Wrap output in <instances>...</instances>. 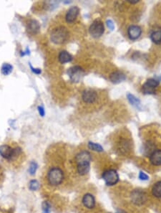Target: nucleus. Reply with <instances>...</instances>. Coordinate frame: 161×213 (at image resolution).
<instances>
[{
    "instance_id": "nucleus-18",
    "label": "nucleus",
    "mask_w": 161,
    "mask_h": 213,
    "mask_svg": "<svg viewBox=\"0 0 161 213\" xmlns=\"http://www.w3.org/2000/svg\"><path fill=\"white\" fill-rule=\"evenodd\" d=\"M152 195L157 199H161V181H158L152 187Z\"/></svg>"
},
{
    "instance_id": "nucleus-12",
    "label": "nucleus",
    "mask_w": 161,
    "mask_h": 213,
    "mask_svg": "<svg viewBox=\"0 0 161 213\" xmlns=\"http://www.w3.org/2000/svg\"><path fill=\"white\" fill-rule=\"evenodd\" d=\"M142 34V30L140 27L136 25H132L128 28V35L130 40H136L140 37Z\"/></svg>"
},
{
    "instance_id": "nucleus-7",
    "label": "nucleus",
    "mask_w": 161,
    "mask_h": 213,
    "mask_svg": "<svg viewBox=\"0 0 161 213\" xmlns=\"http://www.w3.org/2000/svg\"><path fill=\"white\" fill-rule=\"evenodd\" d=\"M85 72L79 66H73L67 70V75L72 83H79L84 76Z\"/></svg>"
},
{
    "instance_id": "nucleus-4",
    "label": "nucleus",
    "mask_w": 161,
    "mask_h": 213,
    "mask_svg": "<svg viewBox=\"0 0 161 213\" xmlns=\"http://www.w3.org/2000/svg\"><path fill=\"white\" fill-rule=\"evenodd\" d=\"M69 37L68 31L64 27H59L53 30L51 33V40L56 45H61L66 42Z\"/></svg>"
},
{
    "instance_id": "nucleus-2",
    "label": "nucleus",
    "mask_w": 161,
    "mask_h": 213,
    "mask_svg": "<svg viewBox=\"0 0 161 213\" xmlns=\"http://www.w3.org/2000/svg\"><path fill=\"white\" fill-rule=\"evenodd\" d=\"M65 179V174L64 171L59 166H52L47 172V182L52 187H57L62 184Z\"/></svg>"
},
{
    "instance_id": "nucleus-15",
    "label": "nucleus",
    "mask_w": 161,
    "mask_h": 213,
    "mask_svg": "<svg viewBox=\"0 0 161 213\" xmlns=\"http://www.w3.org/2000/svg\"><path fill=\"white\" fill-rule=\"evenodd\" d=\"M125 78H126V77H125V74L120 71L113 72L110 75V81L114 84H118L121 83V82L124 81Z\"/></svg>"
},
{
    "instance_id": "nucleus-26",
    "label": "nucleus",
    "mask_w": 161,
    "mask_h": 213,
    "mask_svg": "<svg viewBox=\"0 0 161 213\" xmlns=\"http://www.w3.org/2000/svg\"><path fill=\"white\" fill-rule=\"evenodd\" d=\"M37 168H38V165L35 162H32L30 164H29V173L30 174V175L33 176L35 175L36 172H37Z\"/></svg>"
},
{
    "instance_id": "nucleus-1",
    "label": "nucleus",
    "mask_w": 161,
    "mask_h": 213,
    "mask_svg": "<svg viewBox=\"0 0 161 213\" xmlns=\"http://www.w3.org/2000/svg\"><path fill=\"white\" fill-rule=\"evenodd\" d=\"M92 156L87 151H82L75 156V162L76 164V170L79 176H85L90 169V162Z\"/></svg>"
},
{
    "instance_id": "nucleus-32",
    "label": "nucleus",
    "mask_w": 161,
    "mask_h": 213,
    "mask_svg": "<svg viewBox=\"0 0 161 213\" xmlns=\"http://www.w3.org/2000/svg\"><path fill=\"white\" fill-rule=\"evenodd\" d=\"M138 0H128V2H130L131 4H136L138 2Z\"/></svg>"
},
{
    "instance_id": "nucleus-27",
    "label": "nucleus",
    "mask_w": 161,
    "mask_h": 213,
    "mask_svg": "<svg viewBox=\"0 0 161 213\" xmlns=\"http://www.w3.org/2000/svg\"><path fill=\"white\" fill-rule=\"evenodd\" d=\"M138 178L142 181H147L148 180L149 176L148 174H146L145 172H140V173H139V175H138Z\"/></svg>"
},
{
    "instance_id": "nucleus-14",
    "label": "nucleus",
    "mask_w": 161,
    "mask_h": 213,
    "mask_svg": "<svg viewBox=\"0 0 161 213\" xmlns=\"http://www.w3.org/2000/svg\"><path fill=\"white\" fill-rule=\"evenodd\" d=\"M82 100L87 103H92L96 100L97 96L95 91L91 90H87L83 92L82 96Z\"/></svg>"
},
{
    "instance_id": "nucleus-33",
    "label": "nucleus",
    "mask_w": 161,
    "mask_h": 213,
    "mask_svg": "<svg viewBox=\"0 0 161 213\" xmlns=\"http://www.w3.org/2000/svg\"><path fill=\"white\" fill-rule=\"evenodd\" d=\"M115 213H126V212H125V211L122 210H118Z\"/></svg>"
},
{
    "instance_id": "nucleus-16",
    "label": "nucleus",
    "mask_w": 161,
    "mask_h": 213,
    "mask_svg": "<svg viewBox=\"0 0 161 213\" xmlns=\"http://www.w3.org/2000/svg\"><path fill=\"white\" fill-rule=\"evenodd\" d=\"M40 30V25L36 19H31L28 23V30L32 34H37Z\"/></svg>"
},
{
    "instance_id": "nucleus-25",
    "label": "nucleus",
    "mask_w": 161,
    "mask_h": 213,
    "mask_svg": "<svg viewBox=\"0 0 161 213\" xmlns=\"http://www.w3.org/2000/svg\"><path fill=\"white\" fill-rule=\"evenodd\" d=\"M42 213H51L52 206L48 201H44L42 204Z\"/></svg>"
},
{
    "instance_id": "nucleus-23",
    "label": "nucleus",
    "mask_w": 161,
    "mask_h": 213,
    "mask_svg": "<svg viewBox=\"0 0 161 213\" xmlns=\"http://www.w3.org/2000/svg\"><path fill=\"white\" fill-rule=\"evenodd\" d=\"M88 148L89 149L94 151V152H103V148L102 146L100 145V144L94 143V142L89 141L88 143Z\"/></svg>"
},
{
    "instance_id": "nucleus-5",
    "label": "nucleus",
    "mask_w": 161,
    "mask_h": 213,
    "mask_svg": "<svg viewBox=\"0 0 161 213\" xmlns=\"http://www.w3.org/2000/svg\"><path fill=\"white\" fill-rule=\"evenodd\" d=\"M102 178L107 186H113L118 184L120 180L118 172L112 169L105 171L102 174Z\"/></svg>"
},
{
    "instance_id": "nucleus-9",
    "label": "nucleus",
    "mask_w": 161,
    "mask_h": 213,
    "mask_svg": "<svg viewBox=\"0 0 161 213\" xmlns=\"http://www.w3.org/2000/svg\"><path fill=\"white\" fill-rule=\"evenodd\" d=\"M159 86V81L153 78L148 79L144 85L143 86L142 90L144 94H154L156 88Z\"/></svg>"
},
{
    "instance_id": "nucleus-19",
    "label": "nucleus",
    "mask_w": 161,
    "mask_h": 213,
    "mask_svg": "<svg viewBox=\"0 0 161 213\" xmlns=\"http://www.w3.org/2000/svg\"><path fill=\"white\" fill-rule=\"evenodd\" d=\"M130 150V143L128 140H122L119 144V151L121 154H125Z\"/></svg>"
},
{
    "instance_id": "nucleus-17",
    "label": "nucleus",
    "mask_w": 161,
    "mask_h": 213,
    "mask_svg": "<svg viewBox=\"0 0 161 213\" xmlns=\"http://www.w3.org/2000/svg\"><path fill=\"white\" fill-rule=\"evenodd\" d=\"M58 59H59V63L62 64H65L71 62L72 60V55L68 53V52L62 51L59 54Z\"/></svg>"
},
{
    "instance_id": "nucleus-8",
    "label": "nucleus",
    "mask_w": 161,
    "mask_h": 213,
    "mask_svg": "<svg viewBox=\"0 0 161 213\" xmlns=\"http://www.w3.org/2000/svg\"><path fill=\"white\" fill-rule=\"evenodd\" d=\"M105 32L104 25L100 20H95L89 27V33L92 37L98 38L103 35Z\"/></svg>"
},
{
    "instance_id": "nucleus-21",
    "label": "nucleus",
    "mask_w": 161,
    "mask_h": 213,
    "mask_svg": "<svg viewBox=\"0 0 161 213\" xmlns=\"http://www.w3.org/2000/svg\"><path fill=\"white\" fill-rule=\"evenodd\" d=\"M127 97H128V101L130 102L131 105L140 109L141 103H140V100H139L138 98H136L134 95H132V94H130V93H128V96H127Z\"/></svg>"
},
{
    "instance_id": "nucleus-34",
    "label": "nucleus",
    "mask_w": 161,
    "mask_h": 213,
    "mask_svg": "<svg viewBox=\"0 0 161 213\" xmlns=\"http://www.w3.org/2000/svg\"><path fill=\"white\" fill-rule=\"evenodd\" d=\"M160 81H161V77H160Z\"/></svg>"
},
{
    "instance_id": "nucleus-31",
    "label": "nucleus",
    "mask_w": 161,
    "mask_h": 213,
    "mask_svg": "<svg viewBox=\"0 0 161 213\" xmlns=\"http://www.w3.org/2000/svg\"><path fill=\"white\" fill-rule=\"evenodd\" d=\"M38 112H39V114L42 116V117H44V116H45V109H44V108L42 107V106H39Z\"/></svg>"
},
{
    "instance_id": "nucleus-20",
    "label": "nucleus",
    "mask_w": 161,
    "mask_h": 213,
    "mask_svg": "<svg viewBox=\"0 0 161 213\" xmlns=\"http://www.w3.org/2000/svg\"><path fill=\"white\" fill-rule=\"evenodd\" d=\"M150 39L155 44L159 45L161 43V30H156L151 33Z\"/></svg>"
},
{
    "instance_id": "nucleus-28",
    "label": "nucleus",
    "mask_w": 161,
    "mask_h": 213,
    "mask_svg": "<svg viewBox=\"0 0 161 213\" xmlns=\"http://www.w3.org/2000/svg\"><path fill=\"white\" fill-rule=\"evenodd\" d=\"M106 24L107 27L109 28V30H110V31H113L115 29V25L114 23H113V22L111 19H107L106 21Z\"/></svg>"
},
{
    "instance_id": "nucleus-10",
    "label": "nucleus",
    "mask_w": 161,
    "mask_h": 213,
    "mask_svg": "<svg viewBox=\"0 0 161 213\" xmlns=\"http://www.w3.org/2000/svg\"><path fill=\"white\" fill-rule=\"evenodd\" d=\"M82 204L85 208L92 210L96 206V200L93 194L91 193H86L82 196Z\"/></svg>"
},
{
    "instance_id": "nucleus-22",
    "label": "nucleus",
    "mask_w": 161,
    "mask_h": 213,
    "mask_svg": "<svg viewBox=\"0 0 161 213\" xmlns=\"http://www.w3.org/2000/svg\"><path fill=\"white\" fill-rule=\"evenodd\" d=\"M12 69H13L12 65H11L9 63H5L3 64L2 66L1 72L4 75H8L12 73Z\"/></svg>"
},
{
    "instance_id": "nucleus-11",
    "label": "nucleus",
    "mask_w": 161,
    "mask_h": 213,
    "mask_svg": "<svg viewBox=\"0 0 161 213\" xmlns=\"http://www.w3.org/2000/svg\"><path fill=\"white\" fill-rule=\"evenodd\" d=\"M79 9L76 6L74 7H72L69 9L68 11L66 14V17H65V19H66L67 23H72L77 19V16L79 15Z\"/></svg>"
},
{
    "instance_id": "nucleus-6",
    "label": "nucleus",
    "mask_w": 161,
    "mask_h": 213,
    "mask_svg": "<svg viewBox=\"0 0 161 213\" xmlns=\"http://www.w3.org/2000/svg\"><path fill=\"white\" fill-rule=\"evenodd\" d=\"M131 201L133 204L138 206H142L148 201V196L144 191L135 190L131 192Z\"/></svg>"
},
{
    "instance_id": "nucleus-29",
    "label": "nucleus",
    "mask_w": 161,
    "mask_h": 213,
    "mask_svg": "<svg viewBox=\"0 0 161 213\" xmlns=\"http://www.w3.org/2000/svg\"><path fill=\"white\" fill-rule=\"evenodd\" d=\"M29 67H30V69L32 71V73H34L35 74L39 75V74H40L42 73L41 69H39V68H34L30 63H29Z\"/></svg>"
},
{
    "instance_id": "nucleus-13",
    "label": "nucleus",
    "mask_w": 161,
    "mask_h": 213,
    "mask_svg": "<svg viewBox=\"0 0 161 213\" xmlns=\"http://www.w3.org/2000/svg\"><path fill=\"white\" fill-rule=\"evenodd\" d=\"M149 159L151 164L153 166H161V150L156 149L150 154Z\"/></svg>"
},
{
    "instance_id": "nucleus-3",
    "label": "nucleus",
    "mask_w": 161,
    "mask_h": 213,
    "mask_svg": "<svg viewBox=\"0 0 161 213\" xmlns=\"http://www.w3.org/2000/svg\"><path fill=\"white\" fill-rule=\"evenodd\" d=\"M22 154V149L19 147L13 148L7 144L0 146V156L8 162H14Z\"/></svg>"
},
{
    "instance_id": "nucleus-30",
    "label": "nucleus",
    "mask_w": 161,
    "mask_h": 213,
    "mask_svg": "<svg viewBox=\"0 0 161 213\" xmlns=\"http://www.w3.org/2000/svg\"><path fill=\"white\" fill-rule=\"evenodd\" d=\"M4 180H5V173H4L3 171L2 170V169L0 168V187L2 185Z\"/></svg>"
},
{
    "instance_id": "nucleus-24",
    "label": "nucleus",
    "mask_w": 161,
    "mask_h": 213,
    "mask_svg": "<svg viewBox=\"0 0 161 213\" xmlns=\"http://www.w3.org/2000/svg\"><path fill=\"white\" fill-rule=\"evenodd\" d=\"M40 187V184L37 180H32L29 182V189L32 191L38 190Z\"/></svg>"
}]
</instances>
